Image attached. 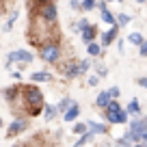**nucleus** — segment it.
<instances>
[{
	"label": "nucleus",
	"instance_id": "1",
	"mask_svg": "<svg viewBox=\"0 0 147 147\" xmlns=\"http://www.w3.org/2000/svg\"><path fill=\"white\" fill-rule=\"evenodd\" d=\"M22 100H24V108H26V117H39L46 108V100H43L41 89L32 82L22 87Z\"/></svg>",
	"mask_w": 147,
	"mask_h": 147
},
{
	"label": "nucleus",
	"instance_id": "2",
	"mask_svg": "<svg viewBox=\"0 0 147 147\" xmlns=\"http://www.w3.org/2000/svg\"><path fill=\"white\" fill-rule=\"evenodd\" d=\"M104 113V119H106V123L108 125H125V123H130V115H128V110H125V106H121L119 102H110V106L106 110H102Z\"/></svg>",
	"mask_w": 147,
	"mask_h": 147
},
{
	"label": "nucleus",
	"instance_id": "3",
	"mask_svg": "<svg viewBox=\"0 0 147 147\" xmlns=\"http://www.w3.org/2000/svg\"><path fill=\"white\" fill-rule=\"evenodd\" d=\"M37 50H39V59L43 63L61 65V59H63V46H61V41H48L41 48H37Z\"/></svg>",
	"mask_w": 147,
	"mask_h": 147
},
{
	"label": "nucleus",
	"instance_id": "4",
	"mask_svg": "<svg viewBox=\"0 0 147 147\" xmlns=\"http://www.w3.org/2000/svg\"><path fill=\"white\" fill-rule=\"evenodd\" d=\"M145 134H147V117H138V119H132L128 123V130H125L123 138L130 141L132 145H136V143H143Z\"/></svg>",
	"mask_w": 147,
	"mask_h": 147
},
{
	"label": "nucleus",
	"instance_id": "5",
	"mask_svg": "<svg viewBox=\"0 0 147 147\" xmlns=\"http://www.w3.org/2000/svg\"><path fill=\"white\" fill-rule=\"evenodd\" d=\"M35 15H39L41 20H46V22H50V24H56L59 22V7H56V2H50V5H43V7H39L37 11H32ZM30 13V15H32Z\"/></svg>",
	"mask_w": 147,
	"mask_h": 147
},
{
	"label": "nucleus",
	"instance_id": "6",
	"mask_svg": "<svg viewBox=\"0 0 147 147\" xmlns=\"http://www.w3.org/2000/svg\"><path fill=\"white\" fill-rule=\"evenodd\" d=\"M32 54L28 50H13V52H9L7 54V69H11L13 67V63H20V65H28V63H32Z\"/></svg>",
	"mask_w": 147,
	"mask_h": 147
},
{
	"label": "nucleus",
	"instance_id": "7",
	"mask_svg": "<svg viewBox=\"0 0 147 147\" xmlns=\"http://www.w3.org/2000/svg\"><path fill=\"white\" fill-rule=\"evenodd\" d=\"M28 130V117H15L13 121H11L9 130H7V138H13L18 136V134H24Z\"/></svg>",
	"mask_w": 147,
	"mask_h": 147
},
{
	"label": "nucleus",
	"instance_id": "8",
	"mask_svg": "<svg viewBox=\"0 0 147 147\" xmlns=\"http://www.w3.org/2000/svg\"><path fill=\"white\" fill-rule=\"evenodd\" d=\"M59 69L63 71V76L67 80H74V78H78L80 76V65H78V59H69L67 63H61Z\"/></svg>",
	"mask_w": 147,
	"mask_h": 147
},
{
	"label": "nucleus",
	"instance_id": "9",
	"mask_svg": "<svg viewBox=\"0 0 147 147\" xmlns=\"http://www.w3.org/2000/svg\"><path fill=\"white\" fill-rule=\"evenodd\" d=\"M119 24H115V26H110L108 30H104L102 32V39H100V43H102V48H108L110 43H117V39H119Z\"/></svg>",
	"mask_w": 147,
	"mask_h": 147
},
{
	"label": "nucleus",
	"instance_id": "10",
	"mask_svg": "<svg viewBox=\"0 0 147 147\" xmlns=\"http://www.w3.org/2000/svg\"><path fill=\"white\" fill-rule=\"evenodd\" d=\"M87 125H89V132L93 134V136H106V134L110 132V128H108V123H102V121H87Z\"/></svg>",
	"mask_w": 147,
	"mask_h": 147
},
{
	"label": "nucleus",
	"instance_id": "11",
	"mask_svg": "<svg viewBox=\"0 0 147 147\" xmlns=\"http://www.w3.org/2000/svg\"><path fill=\"white\" fill-rule=\"evenodd\" d=\"M80 37H82V43H84V46H89V43L97 41V37H100V28H97L95 24H91L89 28H84V30L80 32Z\"/></svg>",
	"mask_w": 147,
	"mask_h": 147
},
{
	"label": "nucleus",
	"instance_id": "12",
	"mask_svg": "<svg viewBox=\"0 0 147 147\" xmlns=\"http://www.w3.org/2000/svg\"><path fill=\"white\" fill-rule=\"evenodd\" d=\"M110 102H113V97H110L108 89H106V91H100V93H97V97H95V106L100 108V113L108 108V106H110Z\"/></svg>",
	"mask_w": 147,
	"mask_h": 147
},
{
	"label": "nucleus",
	"instance_id": "13",
	"mask_svg": "<svg viewBox=\"0 0 147 147\" xmlns=\"http://www.w3.org/2000/svg\"><path fill=\"white\" fill-rule=\"evenodd\" d=\"M5 97H7V102H9V106H13L15 102L20 100V97H22V87H18V84H15V87H9V89H5Z\"/></svg>",
	"mask_w": 147,
	"mask_h": 147
},
{
	"label": "nucleus",
	"instance_id": "14",
	"mask_svg": "<svg viewBox=\"0 0 147 147\" xmlns=\"http://www.w3.org/2000/svg\"><path fill=\"white\" fill-rule=\"evenodd\" d=\"M125 110H128V115L132 117V119H138V117H143V115H141V102H138L136 97L128 102V106H125Z\"/></svg>",
	"mask_w": 147,
	"mask_h": 147
},
{
	"label": "nucleus",
	"instance_id": "15",
	"mask_svg": "<svg viewBox=\"0 0 147 147\" xmlns=\"http://www.w3.org/2000/svg\"><path fill=\"white\" fill-rule=\"evenodd\" d=\"M78 117H80V104L76 102V104H74L71 108H69L67 113L63 115V121H65V123H74V121L78 119Z\"/></svg>",
	"mask_w": 147,
	"mask_h": 147
},
{
	"label": "nucleus",
	"instance_id": "16",
	"mask_svg": "<svg viewBox=\"0 0 147 147\" xmlns=\"http://www.w3.org/2000/svg\"><path fill=\"white\" fill-rule=\"evenodd\" d=\"M59 108H56V104H46V108H43V119L50 123V121H54L56 117H59Z\"/></svg>",
	"mask_w": 147,
	"mask_h": 147
},
{
	"label": "nucleus",
	"instance_id": "17",
	"mask_svg": "<svg viewBox=\"0 0 147 147\" xmlns=\"http://www.w3.org/2000/svg\"><path fill=\"white\" fill-rule=\"evenodd\" d=\"M52 80V74L50 71H32L30 74V82L37 84V82H50Z\"/></svg>",
	"mask_w": 147,
	"mask_h": 147
},
{
	"label": "nucleus",
	"instance_id": "18",
	"mask_svg": "<svg viewBox=\"0 0 147 147\" xmlns=\"http://www.w3.org/2000/svg\"><path fill=\"white\" fill-rule=\"evenodd\" d=\"M87 54L91 56V59H97V56H102V54H104V48H102V43H100V41L89 43V46H87Z\"/></svg>",
	"mask_w": 147,
	"mask_h": 147
},
{
	"label": "nucleus",
	"instance_id": "19",
	"mask_svg": "<svg viewBox=\"0 0 147 147\" xmlns=\"http://www.w3.org/2000/svg\"><path fill=\"white\" fill-rule=\"evenodd\" d=\"M74 104H76V102H74L71 97H63V100H61L59 104H56V108H59V113H61V115H65V113H67V110L71 108Z\"/></svg>",
	"mask_w": 147,
	"mask_h": 147
},
{
	"label": "nucleus",
	"instance_id": "20",
	"mask_svg": "<svg viewBox=\"0 0 147 147\" xmlns=\"http://www.w3.org/2000/svg\"><path fill=\"white\" fill-rule=\"evenodd\" d=\"M100 20H102L104 24H110V26H115V24H117V15H113L108 9L100 11Z\"/></svg>",
	"mask_w": 147,
	"mask_h": 147
},
{
	"label": "nucleus",
	"instance_id": "21",
	"mask_svg": "<svg viewBox=\"0 0 147 147\" xmlns=\"http://www.w3.org/2000/svg\"><path fill=\"white\" fill-rule=\"evenodd\" d=\"M143 41H145V37H143L141 32H130L128 35V43H132V46H136V48H141Z\"/></svg>",
	"mask_w": 147,
	"mask_h": 147
},
{
	"label": "nucleus",
	"instance_id": "22",
	"mask_svg": "<svg viewBox=\"0 0 147 147\" xmlns=\"http://www.w3.org/2000/svg\"><path fill=\"white\" fill-rule=\"evenodd\" d=\"M71 132L74 134H78V136H84V134L89 132V125H87V121H76V123H74V128H71Z\"/></svg>",
	"mask_w": 147,
	"mask_h": 147
},
{
	"label": "nucleus",
	"instance_id": "23",
	"mask_svg": "<svg viewBox=\"0 0 147 147\" xmlns=\"http://www.w3.org/2000/svg\"><path fill=\"white\" fill-rule=\"evenodd\" d=\"M93 67H95V74L100 78H106V76H108V67H106L102 61H93Z\"/></svg>",
	"mask_w": 147,
	"mask_h": 147
},
{
	"label": "nucleus",
	"instance_id": "24",
	"mask_svg": "<svg viewBox=\"0 0 147 147\" xmlns=\"http://www.w3.org/2000/svg\"><path fill=\"white\" fill-rule=\"evenodd\" d=\"M95 138H97V136H93L91 132H87L84 136H80L78 141H76V145H74V147H84V145H89V143H93Z\"/></svg>",
	"mask_w": 147,
	"mask_h": 147
},
{
	"label": "nucleus",
	"instance_id": "25",
	"mask_svg": "<svg viewBox=\"0 0 147 147\" xmlns=\"http://www.w3.org/2000/svg\"><path fill=\"white\" fill-rule=\"evenodd\" d=\"M78 65H80V76H87V71L91 69L93 61L91 59H78Z\"/></svg>",
	"mask_w": 147,
	"mask_h": 147
},
{
	"label": "nucleus",
	"instance_id": "26",
	"mask_svg": "<svg viewBox=\"0 0 147 147\" xmlns=\"http://www.w3.org/2000/svg\"><path fill=\"white\" fill-rule=\"evenodd\" d=\"M50 2H54V0H28V7H30V13H32V11H37L39 7H43V5H50Z\"/></svg>",
	"mask_w": 147,
	"mask_h": 147
},
{
	"label": "nucleus",
	"instance_id": "27",
	"mask_svg": "<svg viewBox=\"0 0 147 147\" xmlns=\"http://www.w3.org/2000/svg\"><path fill=\"white\" fill-rule=\"evenodd\" d=\"M89 26H91V22H89V20L87 18H82V20H78V22H76V24H74V30H76V32H82L84 30V28H89Z\"/></svg>",
	"mask_w": 147,
	"mask_h": 147
},
{
	"label": "nucleus",
	"instance_id": "28",
	"mask_svg": "<svg viewBox=\"0 0 147 147\" xmlns=\"http://www.w3.org/2000/svg\"><path fill=\"white\" fill-rule=\"evenodd\" d=\"M15 20H18V11H13V13H11V15H9V20H7V24H5V26H2V30H5V32H9V30H11V28H13V24H15Z\"/></svg>",
	"mask_w": 147,
	"mask_h": 147
},
{
	"label": "nucleus",
	"instance_id": "29",
	"mask_svg": "<svg viewBox=\"0 0 147 147\" xmlns=\"http://www.w3.org/2000/svg\"><path fill=\"white\" fill-rule=\"evenodd\" d=\"M130 22H132V18H130L128 13H117V24H119V26H128Z\"/></svg>",
	"mask_w": 147,
	"mask_h": 147
},
{
	"label": "nucleus",
	"instance_id": "30",
	"mask_svg": "<svg viewBox=\"0 0 147 147\" xmlns=\"http://www.w3.org/2000/svg\"><path fill=\"white\" fill-rule=\"evenodd\" d=\"M80 2H82V11H93L100 0H80Z\"/></svg>",
	"mask_w": 147,
	"mask_h": 147
},
{
	"label": "nucleus",
	"instance_id": "31",
	"mask_svg": "<svg viewBox=\"0 0 147 147\" xmlns=\"http://www.w3.org/2000/svg\"><path fill=\"white\" fill-rule=\"evenodd\" d=\"M108 93H110V97H113L115 102H119V97H121V89H119V87H110Z\"/></svg>",
	"mask_w": 147,
	"mask_h": 147
},
{
	"label": "nucleus",
	"instance_id": "32",
	"mask_svg": "<svg viewBox=\"0 0 147 147\" xmlns=\"http://www.w3.org/2000/svg\"><path fill=\"white\" fill-rule=\"evenodd\" d=\"M100 76H97V74H93V76H89V78H87V84H89V87H97V84H100Z\"/></svg>",
	"mask_w": 147,
	"mask_h": 147
},
{
	"label": "nucleus",
	"instance_id": "33",
	"mask_svg": "<svg viewBox=\"0 0 147 147\" xmlns=\"http://www.w3.org/2000/svg\"><path fill=\"white\" fill-rule=\"evenodd\" d=\"M113 145H115V147H132V143H130V141H125V138L121 136V138H117V141L113 143Z\"/></svg>",
	"mask_w": 147,
	"mask_h": 147
},
{
	"label": "nucleus",
	"instance_id": "34",
	"mask_svg": "<svg viewBox=\"0 0 147 147\" xmlns=\"http://www.w3.org/2000/svg\"><path fill=\"white\" fill-rule=\"evenodd\" d=\"M69 5H71L74 11H82V2L80 0H69Z\"/></svg>",
	"mask_w": 147,
	"mask_h": 147
},
{
	"label": "nucleus",
	"instance_id": "35",
	"mask_svg": "<svg viewBox=\"0 0 147 147\" xmlns=\"http://www.w3.org/2000/svg\"><path fill=\"white\" fill-rule=\"evenodd\" d=\"M138 54H141L143 59H147V39H145V41H143V46L138 48Z\"/></svg>",
	"mask_w": 147,
	"mask_h": 147
},
{
	"label": "nucleus",
	"instance_id": "36",
	"mask_svg": "<svg viewBox=\"0 0 147 147\" xmlns=\"http://www.w3.org/2000/svg\"><path fill=\"white\" fill-rule=\"evenodd\" d=\"M136 84H138V87H143V89H147V76H138Z\"/></svg>",
	"mask_w": 147,
	"mask_h": 147
},
{
	"label": "nucleus",
	"instance_id": "37",
	"mask_svg": "<svg viewBox=\"0 0 147 147\" xmlns=\"http://www.w3.org/2000/svg\"><path fill=\"white\" fill-rule=\"evenodd\" d=\"M125 41H128V39H117V48H119V52H123V48H125Z\"/></svg>",
	"mask_w": 147,
	"mask_h": 147
},
{
	"label": "nucleus",
	"instance_id": "38",
	"mask_svg": "<svg viewBox=\"0 0 147 147\" xmlns=\"http://www.w3.org/2000/svg\"><path fill=\"white\" fill-rule=\"evenodd\" d=\"M11 76H13V78H15V80H22V74H20V71H18V69H15V71H13V74H11Z\"/></svg>",
	"mask_w": 147,
	"mask_h": 147
},
{
	"label": "nucleus",
	"instance_id": "39",
	"mask_svg": "<svg viewBox=\"0 0 147 147\" xmlns=\"http://www.w3.org/2000/svg\"><path fill=\"white\" fill-rule=\"evenodd\" d=\"M13 147H30V143H20V145H13Z\"/></svg>",
	"mask_w": 147,
	"mask_h": 147
},
{
	"label": "nucleus",
	"instance_id": "40",
	"mask_svg": "<svg viewBox=\"0 0 147 147\" xmlns=\"http://www.w3.org/2000/svg\"><path fill=\"white\" fill-rule=\"evenodd\" d=\"M143 143H145V145H147V134H145V136H143Z\"/></svg>",
	"mask_w": 147,
	"mask_h": 147
},
{
	"label": "nucleus",
	"instance_id": "41",
	"mask_svg": "<svg viewBox=\"0 0 147 147\" xmlns=\"http://www.w3.org/2000/svg\"><path fill=\"white\" fill-rule=\"evenodd\" d=\"M136 2H141V5H145V2H147V0H136Z\"/></svg>",
	"mask_w": 147,
	"mask_h": 147
},
{
	"label": "nucleus",
	"instance_id": "42",
	"mask_svg": "<svg viewBox=\"0 0 147 147\" xmlns=\"http://www.w3.org/2000/svg\"><path fill=\"white\" fill-rule=\"evenodd\" d=\"M0 128H2V119H0Z\"/></svg>",
	"mask_w": 147,
	"mask_h": 147
},
{
	"label": "nucleus",
	"instance_id": "43",
	"mask_svg": "<svg viewBox=\"0 0 147 147\" xmlns=\"http://www.w3.org/2000/svg\"><path fill=\"white\" fill-rule=\"evenodd\" d=\"M117 2H123V0H117Z\"/></svg>",
	"mask_w": 147,
	"mask_h": 147
},
{
	"label": "nucleus",
	"instance_id": "44",
	"mask_svg": "<svg viewBox=\"0 0 147 147\" xmlns=\"http://www.w3.org/2000/svg\"><path fill=\"white\" fill-rule=\"evenodd\" d=\"M106 2H113V0H106Z\"/></svg>",
	"mask_w": 147,
	"mask_h": 147
},
{
	"label": "nucleus",
	"instance_id": "45",
	"mask_svg": "<svg viewBox=\"0 0 147 147\" xmlns=\"http://www.w3.org/2000/svg\"><path fill=\"white\" fill-rule=\"evenodd\" d=\"M0 100H2V93H0Z\"/></svg>",
	"mask_w": 147,
	"mask_h": 147
}]
</instances>
